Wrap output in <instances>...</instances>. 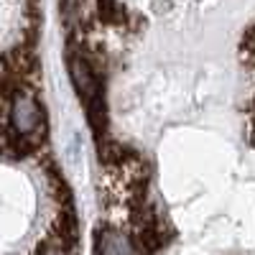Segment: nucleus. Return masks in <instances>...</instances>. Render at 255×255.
<instances>
[{
    "mask_svg": "<svg viewBox=\"0 0 255 255\" xmlns=\"http://www.w3.org/2000/svg\"><path fill=\"white\" fill-rule=\"evenodd\" d=\"M8 120H10V130L18 138H28L41 128V110L38 102L31 92L18 90L10 97V110H8Z\"/></svg>",
    "mask_w": 255,
    "mask_h": 255,
    "instance_id": "1",
    "label": "nucleus"
},
{
    "mask_svg": "<svg viewBox=\"0 0 255 255\" xmlns=\"http://www.w3.org/2000/svg\"><path fill=\"white\" fill-rule=\"evenodd\" d=\"M135 240L115 227H100L95 235V255H135Z\"/></svg>",
    "mask_w": 255,
    "mask_h": 255,
    "instance_id": "2",
    "label": "nucleus"
},
{
    "mask_svg": "<svg viewBox=\"0 0 255 255\" xmlns=\"http://www.w3.org/2000/svg\"><path fill=\"white\" fill-rule=\"evenodd\" d=\"M69 74H72V82H74V90L77 95L84 100V102H92L95 95H97V79L90 69V64L84 61L82 56H69Z\"/></svg>",
    "mask_w": 255,
    "mask_h": 255,
    "instance_id": "3",
    "label": "nucleus"
},
{
    "mask_svg": "<svg viewBox=\"0 0 255 255\" xmlns=\"http://www.w3.org/2000/svg\"><path fill=\"white\" fill-rule=\"evenodd\" d=\"M97 15L102 23H110V26H118L125 20V8L115 0H100L97 3Z\"/></svg>",
    "mask_w": 255,
    "mask_h": 255,
    "instance_id": "4",
    "label": "nucleus"
},
{
    "mask_svg": "<svg viewBox=\"0 0 255 255\" xmlns=\"http://www.w3.org/2000/svg\"><path fill=\"white\" fill-rule=\"evenodd\" d=\"M41 255H69V248L61 243V238L56 235L54 240H46L44 243V250H41Z\"/></svg>",
    "mask_w": 255,
    "mask_h": 255,
    "instance_id": "5",
    "label": "nucleus"
}]
</instances>
